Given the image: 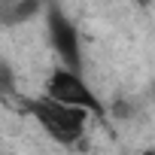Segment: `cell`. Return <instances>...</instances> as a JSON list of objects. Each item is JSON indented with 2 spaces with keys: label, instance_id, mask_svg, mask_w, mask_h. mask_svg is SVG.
I'll use <instances>...</instances> for the list:
<instances>
[{
  "label": "cell",
  "instance_id": "6da1fadb",
  "mask_svg": "<svg viewBox=\"0 0 155 155\" xmlns=\"http://www.w3.org/2000/svg\"><path fill=\"white\" fill-rule=\"evenodd\" d=\"M21 110L61 146H79L85 131H88V122H91L88 113L64 107V104H58V101H52L46 94L21 97Z\"/></svg>",
  "mask_w": 155,
  "mask_h": 155
},
{
  "label": "cell",
  "instance_id": "7a4b0ae2",
  "mask_svg": "<svg viewBox=\"0 0 155 155\" xmlns=\"http://www.w3.org/2000/svg\"><path fill=\"white\" fill-rule=\"evenodd\" d=\"M43 94L64 104V107H73V110H82L88 113L91 119H107V104L101 101L97 88L82 76V70H70V67H61L55 64L52 73L46 76V85H43Z\"/></svg>",
  "mask_w": 155,
  "mask_h": 155
},
{
  "label": "cell",
  "instance_id": "3957f363",
  "mask_svg": "<svg viewBox=\"0 0 155 155\" xmlns=\"http://www.w3.org/2000/svg\"><path fill=\"white\" fill-rule=\"evenodd\" d=\"M46 15V34H49V46L55 49L61 67H70V70H82L85 64V55H82V34L76 28V21L55 3H49L43 9Z\"/></svg>",
  "mask_w": 155,
  "mask_h": 155
},
{
  "label": "cell",
  "instance_id": "277c9868",
  "mask_svg": "<svg viewBox=\"0 0 155 155\" xmlns=\"http://www.w3.org/2000/svg\"><path fill=\"white\" fill-rule=\"evenodd\" d=\"M46 9L43 0H12V3H6L3 9H0V25L6 28H18V25H28L34 15H40Z\"/></svg>",
  "mask_w": 155,
  "mask_h": 155
},
{
  "label": "cell",
  "instance_id": "5b68a950",
  "mask_svg": "<svg viewBox=\"0 0 155 155\" xmlns=\"http://www.w3.org/2000/svg\"><path fill=\"white\" fill-rule=\"evenodd\" d=\"M0 94H15V73L6 61H0Z\"/></svg>",
  "mask_w": 155,
  "mask_h": 155
},
{
  "label": "cell",
  "instance_id": "8992f818",
  "mask_svg": "<svg viewBox=\"0 0 155 155\" xmlns=\"http://www.w3.org/2000/svg\"><path fill=\"white\" fill-rule=\"evenodd\" d=\"M137 3H140L143 9H149V6H152V0H137Z\"/></svg>",
  "mask_w": 155,
  "mask_h": 155
},
{
  "label": "cell",
  "instance_id": "52a82bcc",
  "mask_svg": "<svg viewBox=\"0 0 155 155\" xmlns=\"http://www.w3.org/2000/svg\"><path fill=\"white\" fill-rule=\"evenodd\" d=\"M43 3H46V6H49V3H55V0H43Z\"/></svg>",
  "mask_w": 155,
  "mask_h": 155
}]
</instances>
